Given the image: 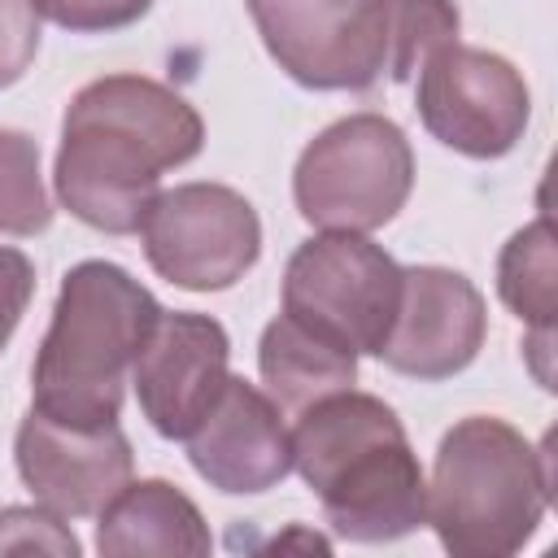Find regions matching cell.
<instances>
[{
  "label": "cell",
  "mask_w": 558,
  "mask_h": 558,
  "mask_svg": "<svg viewBox=\"0 0 558 558\" xmlns=\"http://www.w3.org/2000/svg\"><path fill=\"white\" fill-rule=\"evenodd\" d=\"M257 371L266 384V397L283 410L296 414L310 401L353 388L357 379V353H349L344 344L310 331L305 323H296L292 314L279 310V318L266 323L262 344H257Z\"/></svg>",
  "instance_id": "9a60e30c"
},
{
  "label": "cell",
  "mask_w": 558,
  "mask_h": 558,
  "mask_svg": "<svg viewBox=\"0 0 558 558\" xmlns=\"http://www.w3.org/2000/svg\"><path fill=\"white\" fill-rule=\"evenodd\" d=\"M31 296H35V266H31V257L22 248L0 244V353L13 340Z\"/></svg>",
  "instance_id": "7402d4cb"
},
{
  "label": "cell",
  "mask_w": 558,
  "mask_h": 558,
  "mask_svg": "<svg viewBox=\"0 0 558 558\" xmlns=\"http://www.w3.org/2000/svg\"><path fill=\"white\" fill-rule=\"evenodd\" d=\"M157 314V296L118 262L87 257L70 266L31 366V410L70 427L118 423L135 353Z\"/></svg>",
  "instance_id": "3957f363"
},
{
  "label": "cell",
  "mask_w": 558,
  "mask_h": 558,
  "mask_svg": "<svg viewBox=\"0 0 558 558\" xmlns=\"http://www.w3.org/2000/svg\"><path fill=\"white\" fill-rule=\"evenodd\" d=\"M100 554H209L214 536L196 501L170 480H126L96 514Z\"/></svg>",
  "instance_id": "5bb4252c"
},
{
  "label": "cell",
  "mask_w": 558,
  "mask_h": 558,
  "mask_svg": "<svg viewBox=\"0 0 558 558\" xmlns=\"http://www.w3.org/2000/svg\"><path fill=\"white\" fill-rule=\"evenodd\" d=\"M13 549L17 554L44 549V554L74 558L78 554V536L48 506H4L0 510V554H13Z\"/></svg>",
  "instance_id": "d6986e66"
},
{
  "label": "cell",
  "mask_w": 558,
  "mask_h": 558,
  "mask_svg": "<svg viewBox=\"0 0 558 558\" xmlns=\"http://www.w3.org/2000/svg\"><path fill=\"white\" fill-rule=\"evenodd\" d=\"M414 187L405 131L384 113H349L323 126L296 157L292 201L318 231H375L401 214Z\"/></svg>",
  "instance_id": "5b68a950"
},
{
  "label": "cell",
  "mask_w": 558,
  "mask_h": 558,
  "mask_svg": "<svg viewBox=\"0 0 558 558\" xmlns=\"http://www.w3.org/2000/svg\"><path fill=\"white\" fill-rule=\"evenodd\" d=\"M13 462L31 497L61 519L100 514L135 471L131 440L118 423L70 427L39 410L17 423Z\"/></svg>",
  "instance_id": "7c38bea8"
},
{
  "label": "cell",
  "mask_w": 558,
  "mask_h": 558,
  "mask_svg": "<svg viewBox=\"0 0 558 558\" xmlns=\"http://www.w3.org/2000/svg\"><path fill=\"white\" fill-rule=\"evenodd\" d=\"M39 17L57 22L70 35H109L135 26L153 0H31Z\"/></svg>",
  "instance_id": "ffe728a7"
},
{
  "label": "cell",
  "mask_w": 558,
  "mask_h": 558,
  "mask_svg": "<svg viewBox=\"0 0 558 558\" xmlns=\"http://www.w3.org/2000/svg\"><path fill=\"white\" fill-rule=\"evenodd\" d=\"M554 458L497 414L458 418L436 449L427 523L453 558H510L541 527Z\"/></svg>",
  "instance_id": "277c9868"
},
{
  "label": "cell",
  "mask_w": 558,
  "mask_h": 558,
  "mask_svg": "<svg viewBox=\"0 0 558 558\" xmlns=\"http://www.w3.org/2000/svg\"><path fill=\"white\" fill-rule=\"evenodd\" d=\"M401 296V266L357 231H323L296 244L283 270V314L349 353H379Z\"/></svg>",
  "instance_id": "8992f818"
},
{
  "label": "cell",
  "mask_w": 558,
  "mask_h": 558,
  "mask_svg": "<svg viewBox=\"0 0 558 558\" xmlns=\"http://www.w3.org/2000/svg\"><path fill=\"white\" fill-rule=\"evenodd\" d=\"M39 52V13L31 0H0V92L13 87Z\"/></svg>",
  "instance_id": "44dd1931"
},
{
  "label": "cell",
  "mask_w": 558,
  "mask_h": 558,
  "mask_svg": "<svg viewBox=\"0 0 558 558\" xmlns=\"http://www.w3.org/2000/svg\"><path fill=\"white\" fill-rule=\"evenodd\" d=\"M270 61L310 92H366L388 70V0H248Z\"/></svg>",
  "instance_id": "52a82bcc"
},
{
  "label": "cell",
  "mask_w": 558,
  "mask_h": 558,
  "mask_svg": "<svg viewBox=\"0 0 558 558\" xmlns=\"http://www.w3.org/2000/svg\"><path fill=\"white\" fill-rule=\"evenodd\" d=\"M227 362L231 340L218 318L192 310H161L131 366V384L148 427L166 440H187L205 410L218 401L231 375Z\"/></svg>",
  "instance_id": "8fae6325"
},
{
  "label": "cell",
  "mask_w": 558,
  "mask_h": 558,
  "mask_svg": "<svg viewBox=\"0 0 558 558\" xmlns=\"http://www.w3.org/2000/svg\"><path fill=\"white\" fill-rule=\"evenodd\" d=\"M192 471L231 497L266 493L292 471V436L283 410L266 397V388L227 375L218 401L187 436Z\"/></svg>",
  "instance_id": "4fadbf2b"
},
{
  "label": "cell",
  "mask_w": 558,
  "mask_h": 558,
  "mask_svg": "<svg viewBox=\"0 0 558 558\" xmlns=\"http://www.w3.org/2000/svg\"><path fill=\"white\" fill-rule=\"evenodd\" d=\"M288 436L292 466L340 541L384 545L427 523V480L388 401L357 388L327 392L296 410Z\"/></svg>",
  "instance_id": "7a4b0ae2"
},
{
  "label": "cell",
  "mask_w": 558,
  "mask_h": 558,
  "mask_svg": "<svg viewBox=\"0 0 558 558\" xmlns=\"http://www.w3.org/2000/svg\"><path fill=\"white\" fill-rule=\"evenodd\" d=\"M52 222V201L39 179V144L26 131H0V231L39 235Z\"/></svg>",
  "instance_id": "ac0fdd59"
},
{
  "label": "cell",
  "mask_w": 558,
  "mask_h": 558,
  "mask_svg": "<svg viewBox=\"0 0 558 558\" xmlns=\"http://www.w3.org/2000/svg\"><path fill=\"white\" fill-rule=\"evenodd\" d=\"M458 26L453 0H388V78L410 83L436 48L458 39Z\"/></svg>",
  "instance_id": "e0dca14e"
},
{
  "label": "cell",
  "mask_w": 558,
  "mask_h": 558,
  "mask_svg": "<svg viewBox=\"0 0 558 558\" xmlns=\"http://www.w3.org/2000/svg\"><path fill=\"white\" fill-rule=\"evenodd\" d=\"M497 296L519 323L532 327L536 340H554L558 257H554V227L545 214L506 240L497 257Z\"/></svg>",
  "instance_id": "2e32d148"
},
{
  "label": "cell",
  "mask_w": 558,
  "mask_h": 558,
  "mask_svg": "<svg viewBox=\"0 0 558 558\" xmlns=\"http://www.w3.org/2000/svg\"><path fill=\"white\" fill-rule=\"evenodd\" d=\"M140 235L148 266L183 292H222L240 283L262 253L257 209L227 183H179L157 192Z\"/></svg>",
  "instance_id": "ba28073f"
},
{
  "label": "cell",
  "mask_w": 558,
  "mask_h": 558,
  "mask_svg": "<svg viewBox=\"0 0 558 558\" xmlns=\"http://www.w3.org/2000/svg\"><path fill=\"white\" fill-rule=\"evenodd\" d=\"M414 109L432 140L462 157L493 161L523 140L532 92L501 52L453 39L418 65Z\"/></svg>",
  "instance_id": "9c48e42d"
},
{
  "label": "cell",
  "mask_w": 558,
  "mask_h": 558,
  "mask_svg": "<svg viewBox=\"0 0 558 558\" xmlns=\"http://www.w3.org/2000/svg\"><path fill=\"white\" fill-rule=\"evenodd\" d=\"M488 336V305L480 288L449 266H401V296L379 362L397 375L436 384L466 371Z\"/></svg>",
  "instance_id": "30bf717a"
},
{
  "label": "cell",
  "mask_w": 558,
  "mask_h": 558,
  "mask_svg": "<svg viewBox=\"0 0 558 558\" xmlns=\"http://www.w3.org/2000/svg\"><path fill=\"white\" fill-rule=\"evenodd\" d=\"M205 148L201 113L166 83L105 74L74 92L52 166L57 201L105 235H135L161 174Z\"/></svg>",
  "instance_id": "6da1fadb"
}]
</instances>
